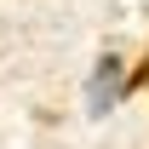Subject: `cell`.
Masks as SVG:
<instances>
[{"mask_svg": "<svg viewBox=\"0 0 149 149\" xmlns=\"http://www.w3.org/2000/svg\"><path fill=\"white\" fill-rule=\"evenodd\" d=\"M120 97H126V63H120L115 52H103L92 63V80H86V109H92V115H109Z\"/></svg>", "mask_w": 149, "mask_h": 149, "instance_id": "cell-1", "label": "cell"}]
</instances>
